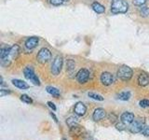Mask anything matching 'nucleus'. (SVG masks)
<instances>
[{"label": "nucleus", "instance_id": "f257e3e1", "mask_svg": "<svg viewBox=\"0 0 149 140\" xmlns=\"http://www.w3.org/2000/svg\"><path fill=\"white\" fill-rule=\"evenodd\" d=\"M129 9V4L126 0H113L111 4V11L114 14L126 13Z\"/></svg>", "mask_w": 149, "mask_h": 140}, {"label": "nucleus", "instance_id": "f03ea898", "mask_svg": "<svg viewBox=\"0 0 149 140\" xmlns=\"http://www.w3.org/2000/svg\"><path fill=\"white\" fill-rule=\"evenodd\" d=\"M132 75H133L132 69L127 66V65H122L118 70V77L119 79L123 81H129L132 78Z\"/></svg>", "mask_w": 149, "mask_h": 140}, {"label": "nucleus", "instance_id": "7ed1b4c3", "mask_svg": "<svg viewBox=\"0 0 149 140\" xmlns=\"http://www.w3.org/2000/svg\"><path fill=\"white\" fill-rule=\"evenodd\" d=\"M23 74H24V77L29 79V80L34 84V85H40V81H39V78H37V76L36 75L35 71H34V68L32 66H27L24 68L23 70Z\"/></svg>", "mask_w": 149, "mask_h": 140}, {"label": "nucleus", "instance_id": "20e7f679", "mask_svg": "<svg viewBox=\"0 0 149 140\" xmlns=\"http://www.w3.org/2000/svg\"><path fill=\"white\" fill-rule=\"evenodd\" d=\"M144 128H146V126H144V120L143 119L134 120L133 123H130L129 126L130 132L132 134H137V133L142 132Z\"/></svg>", "mask_w": 149, "mask_h": 140}, {"label": "nucleus", "instance_id": "39448f33", "mask_svg": "<svg viewBox=\"0 0 149 140\" xmlns=\"http://www.w3.org/2000/svg\"><path fill=\"white\" fill-rule=\"evenodd\" d=\"M63 60L62 56H56L55 59L53 60V63L51 64V73H52L54 76H58V75L62 71V67H63Z\"/></svg>", "mask_w": 149, "mask_h": 140}, {"label": "nucleus", "instance_id": "423d86ee", "mask_svg": "<svg viewBox=\"0 0 149 140\" xmlns=\"http://www.w3.org/2000/svg\"><path fill=\"white\" fill-rule=\"evenodd\" d=\"M50 58H51V52H50V50L47 48H42L38 51V53H37V56H36L37 62L40 64H46L49 60H50Z\"/></svg>", "mask_w": 149, "mask_h": 140}, {"label": "nucleus", "instance_id": "0eeeda50", "mask_svg": "<svg viewBox=\"0 0 149 140\" xmlns=\"http://www.w3.org/2000/svg\"><path fill=\"white\" fill-rule=\"evenodd\" d=\"M90 78V71L86 68H81L77 74V79L80 84H85Z\"/></svg>", "mask_w": 149, "mask_h": 140}, {"label": "nucleus", "instance_id": "6e6552de", "mask_svg": "<svg viewBox=\"0 0 149 140\" xmlns=\"http://www.w3.org/2000/svg\"><path fill=\"white\" fill-rule=\"evenodd\" d=\"M100 80L104 86H109V85H112V84L114 83L115 79H114V76L111 73L104 72V73H102V75H101Z\"/></svg>", "mask_w": 149, "mask_h": 140}, {"label": "nucleus", "instance_id": "1a4fd4ad", "mask_svg": "<svg viewBox=\"0 0 149 140\" xmlns=\"http://www.w3.org/2000/svg\"><path fill=\"white\" fill-rule=\"evenodd\" d=\"M106 116V112L104 108L102 107H98L94 111H93L92 114V119L94 121H100L102 119H104Z\"/></svg>", "mask_w": 149, "mask_h": 140}, {"label": "nucleus", "instance_id": "9d476101", "mask_svg": "<svg viewBox=\"0 0 149 140\" xmlns=\"http://www.w3.org/2000/svg\"><path fill=\"white\" fill-rule=\"evenodd\" d=\"M74 112L77 116H84L86 114V112H87V107L82 102H78V103H77L76 105H74Z\"/></svg>", "mask_w": 149, "mask_h": 140}, {"label": "nucleus", "instance_id": "9b49d317", "mask_svg": "<svg viewBox=\"0 0 149 140\" xmlns=\"http://www.w3.org/2000/svg\"><path fill=\"white\" fill-rule=\"evenodd\" d=\"M120 120L124 124L130 125V123H133V120H135V118H134V115L132 113H130V112H124V113L121 115Z\"/></svg>", "mask_w": 149, "mask_h": 140}, {"label": "nucleus", "instance_id": "f8f14e48", "mask_svg": "<svg viewBox=\"0 0 149 140\" xmlns=\"http://www.w3.org/2000/svg\"><path fill=\"white\" fill-rule=\"evenodd\" d=\"M38 41H39L38 37H36V36L29 37V38H27L26 41H25V47L27 49H29V50H33L37 46V44H38Z\"/></svg>", "mask_w": 149, "mask_h": 140}, {"label": "nucleus", "instance_id": "ddd939ff", "mask_svg": "<svg viewBox=\"0 0 149 140\" xmlns=\"http://www.w3.org/2000/svg\"><path fill=\"white\" fill-rule=\"evenodd\" d=\"M19 54H20V47L17 44L13 45L9 48V57H10V59H16Z\"/></svg>", "mask_w": 149, "mask_h": 140}, {"label": "nucleus", "instance_id": "4468645a", "mask_svg": "<svg viewBox=\"0 0 149 140\" xmlns=\"http://www.w3.org/2000/svg\"><path fill=\"white\" fill-rule=\"evenodd\" d=\"M138 83L142 87L147 86L149 84V76L146 74H140L138 77Z\"/></svg>", "mask_w": 149, "mask_h": 140}, {"label": "nucleus", "instance_id": "2eb2a0df", "mask_svg": "<svg viewBox=\"0 0 149 140\" xmlns=\"http://www.w3.org/2000/svg\"><path fill=\"white\" fill-rule=\"evenodd\" d=\"M74 70H76V63H74L72 59L67 60V62H66V71L69 74L70 77H72V75H74Z\"/></svg>", "mask_w": 149, "mask_h": 140}, {"label": "nucleus", "instance_id": "dca6fc26", "mask_svg": "<svg viewBox=\"0 0 149 140\" xmlns=\"http://www.w3.org/2000/svg\"><path fill=\"white\" fill-rule=\"evenodd\" d=\"M12 84L15 87L22 89V90H25V89L29 88V85H28L26 82L21 80V79H12Z\"/></svg>", "mask_w": 149, "mask_h": 140}, {"label": "nucleus", "instance_id": "f3484780", "mask_svg": "<svg viewBox=\"0 0 149 140\" xmlns=\"http://www.w3.org/2000/svg\"><path fill=\"white\" fill-rule=\"evenodd\" d=\"M91 8H92L93 10H94L98 14H102V13H104L105 11V8L102 6V5H101L100 3H98V2L92 3Z\"/></svg>", "mask_w": 149, "mask_h": 140}, {"label": "nucleus", "instance_id": "a211bd4d", "mask_svg": "<svg viewBox=\"0 0 149 140\" xmlns=\"http://www.w3.org/2000/svg\"><path fill=\"white\" fill-rule=\"evenodd\" d=\"M46 90L49 93V94H51L54 97H59L60 94H61V92H60V91L58 90V89L55 88V87H52V86H48L46 88Z\"/></svg>", "mask_w": 149, "mask_h": 140}, {"label": "nucleus", "instance_id": "6ab92c4d", "mask_svg": "<svg viewBox=\"0 0 149 140\" xmlns=\"http://www.w3.org/2000/svg\"><path fill=\"white\" fill-rule=\"evenodd\" d=\"M130 96H132V94H130V92H122L118 93V98L121 101H128V100H130Z\"/></svg>", "mask_w": 149, "mask_h": 140}, {"label": "nucleus", "instance_id": "aec40b11", "mask_svg": "<svg viewBox=\"0 0 149 140\" xmlns=\"http://www.w3.org/2000/svg\"><path fill=\"white\" fill-rule=\"evenodd\" d=\"M66 123L70 126V127H74V126L77 125L78 120L76 117H69V118L66 120Z\"/></svg>", "mask_w": 149, "mask_h": 140}, {"label": "nucleus", "instance_id": "412c9836", "mask_svg": "<svg viewBox=\"0 0 149 140\" xmlns=\"http://www.w3.org/2000/svg\"><path fill=\"white\" fill-rule=\"evenodd\" d=\"M140 11V15L143 16V17H147L149 15V8L147 7H144V6H142L139 9Z\"/></svg>", "mask_w": 149, "mask_h": 140}, {"label": "nucleus", "instance_id": "4be33fe9", "mask_svg": "<svg viewBox=\"0 0 149 140\" xmlns=\"http://www.w3.org/2000/svg\"><path fill=\"white\" fill-rule=\"evenodd\" d=\"M88 97H91V98H92V99H94V100L104 101V97H102V95H100V94H96V93H94V92H88Z\"/></svg>", "mask_w": 149, "mask_h": 140}, {"label": "nucleus", "instance_id": "5701e85b", "mask_svg": "<svg viewBox=\"0 0 149 140\" xmlns=\"http://www.w3.org/2000/svg\"><path fill=\"white\" fill-rule=\"evenodd\" d=\"M21 100L22 102L26 103V104H32V103H33L32 98L30 96H28L27 94H22V95H21Z\"/></svg>", "mask_w": 149, "mask_h": 140}, {"label": "nucleus", "instance_id": "b1692460", "mask_svg": "<svg viewBox=\"0 0 149 140\" xmlns=\"http://www.w3.org/2000/svg\"><path fill=\"white\" fill-rule=\"evenodd\" d=\"M147 2V0H132V3L135 6H138V7H142L143 6L144 4Z\"/></svg>", "mask_w": 149, "mask_h": 140}, {"label": "nucleus", "instance_id": "393cba45", "mask_svg": "<svg viewBox=\"0 0 149 140\" xmlns=\"http://www.w3.org/2000/svg\"><path fill=\"white\" fill-rule=\"evenodd\" d=\"M139 105L141 107H149V99H143L139 102Z\"/></svg>", "mask_w": 149, "mask_h": 140}, {"label": "nucleus", "instance_id": "a878e982", "mask_svg": "<svg viewBox=\"0 0 149 140\" xmlns=\"http://www.w3.org/2000/svg\"><path fill=\"white\" fill-rule=\"evenodd\" d=\"M49 3L53 6H60L63 3V0H49Z\"/></svg>", "mask_w": 149, "mask_h": 140}, {"label": "nucleus", "instance_id": "bb28decb", "mask_svg": "<svg viewBox=\"0 0 149 140\" xmlns=\"http://www.w3.org/2000/svg\"><path fill=\"white\" fill-rule=\"evenodd\" d=\"M126 126H127V125L124 124V123H122V121H121L120 123H118V124L116 125V129L119 130V131H123V130H125V127H126Z\"/></svg>", "mask_w": 149, "mask_h": 140}, {"label": "nucleus", "instance_id": "cd10ccee", "mask_svg": "<svg viewBox=\"0 0 149 140\" xmlns=\"http://www.w3.org/2000/svg\"><path fill=\"white\" fill-rule=\"evenodd\" d=\"M8 93H10V91L5 90V89H1V90H0V95H1V96L6 95V94H8Z\"/></svg>", "mask_w": 149, "mask_h": 140}, {"label": "nucleus", "instance_id": "c85d7f7f", "mask_svg": "<svg viewBox=\"0 0 149 140\" xmlns=\"http://www.w3.org/2000/svg\"><path fill=\"white\" fill-rule=\"evenodd\" d=\"M48 106L50 107V108L51 109H52V110H56V109H57V108H56V106H55V105H54V103H52V102H50V101H49L48 102Z\"/></svg>", "mask_w": 149, "mask_h": 140}, {"label": "nucleus", "instance_id": "c756f323", "mask_svg": "<svg viewBox=\"0 0 149 140\" xmlns=\"http://www.w3.org/2000/svg\"><path fill=\"white\" fill-rule=\"evenodd\" d=\"M143 134H144V135H146V136H149V125H148V126H146V127L143 129Z\"/></svg>", "mask_w": 149, "mask_h": 140}, {"label": "nucleus", "instance_id": "7c9ffc66", "mask_svg": "<svg viewBox=\"0 0 149 140\" xmlns=\"http://www.w3.org/2000/svg\"><path fill=\"white\" fill-rule=\"evenodd\" d=\"M50 116L51 117H52V118L54 119V120H55V123H58V120H57V117H56L53 113H52V112H50Z\"/></svg>", "mask_w": 149, "mask_h": 140}, {"label": "nucleus", "instance_id": "2f4dec72", "mask_svg": "<svg viewBox=\"0 0 149 140\" xmlns=\"http://www.w3.org/2000/svg\"><path fill=\"white\" fill-rule=\"evenodd\" d=\"M63 1L64 2V1H68V0H63Z\"/></svg>", "mask_w": 149, "mask_h": 140}, {"label": "nucleus", "instance_id": "473e14b6", "mask_svg": "<svg viewBox=\"0 0 149 140\" xmlns=\"http://www.w3.org/2000/svg\"><path fill=\"white\" fill-rule=\"evenodd\" d=\"M63 140H66V139H63Z\"/></svg>", "mask_w": 149, "mask_h": 140}]
</instances>
